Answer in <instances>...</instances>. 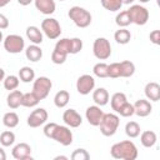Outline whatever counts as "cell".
Segmentation results:
<instances>
[{"label":"cell","instance_id":"cell-25","mask_svg":"<svg viewBox=\"0 0 160 160\" xmlns=\"http://www.w3.org/2000/svg\"><path fill=\"white\" fill-rule=\"evenodd\" d=\"M2 124L9 128V129H14L19 125V115L14 111H8L4 114L2 116Z\"/></svg>","mask_w":160,"mask_h":160},{"label":"cell","instance_id":"cell-34","mask_svg":"<svg viewBox=\"0 0 160 160\" xmlns=\"http://www.w3.org/2000/svg\"><path fill=\"white\" fill-rule=\"evenodd\" d=\"M15 142V134L10 130L2 131L0 134V144L2 146H11Z\"/></svg>","mask_w":160,"mask_h":160},{"label":"cell","instance_id":"cell-22","mask_svg":"<svg viewBox=\"0 0 160 160\" xmlns=\"http://www.w3.org/2000/svg\"><path fill=\"white\" fill-rule=\"evenodd\" d=\"M21 98H22V92L20 90H12L10 91V94L6 98V104L10 109H18L19 106H21Z\"/></svg>","mask_w":160,"mask_h":160},{"label":"cell","instance_id":"cell-49","mask_svg":"<svg viewBox=\"0 0 160 160\" xmlns=\"http://www.w3.org/2000/svg\"><path fill=\"white\" fill-rule=\"evenodd\" d=\"M59 159H64V160H66L68 156H62V155H61V156H55V160H59Z\"/></svg>","mask_w":160,"mask_h":160},{"label":"cell","instance_id":"cell-42","mask_svg":"<svg viewBox=\"0 0 160 160\" xmlns=\"http://www.w3.org/2000/svg\"><path fill=\"white\" fill-rule=\"evenodd\" d=\"M149 39L154 45H159L160 44V31L159 30H152L149 35Z\"/></svg>","mask_w":160,"mask_h":160},{"label":"cell","instance_id":"cell-39","mask_svg":"<svg viewBox=\"0 0 160 160\" xmlns=\"http://www.w3.org/2000/svg\"><path fill=\"white\" fill-rule=\"evenodd\" d=\"M70 159L71 160H89L90 159V154L85 149H76L70 155Z\"/></svg>","mask_w":160,"mask_h":160},{"label":"cell","instance_id":"cell-10","mask_svg":"<svg viewBox=\"0 0 160 160\" xmlns=\"http://www.w3.org/2000/svg\"><path fill=\"white\" fill-rule=\"evenodd\" d=\"M95 88V79L94 76L89 74L80 75L76 80V90L81 95H88L90 94Z\"/></svg>","mask_w":160,"mask_h":160},{"label":"cell","instance_id":"cell-29","mask_svg":"<svg viewBox=\"0 0 160 160\" xmlns=\"http://www.w3.org/2000/svg\"><path fill=\"white\" fill-rule=\"evenodd\" d=\"M55 50L65 54V55H69L71 54V39H68V38H64V39H60L56 41L55 44Z\"/></svg>","mask_w":160,"mask_h":160},{"label":"cell","instance_id":"cell-48","mask_svg":"<svg viewBox=\"0 0 160 160\" xmlns=\"http://www.w3.org/2000/svg\"><path fill=\"white\" fill-rule=\"evenodd\" d=\"M4 78H5V70L0 68V81H2V80H4Z\"/></svg>","mask_w":160,"mask_h":160},{"label":"cell","instance_id":"cell-51","mask_svg":"<svg viewBox=\"0 0 160 160\" xmlns=\"http://www.w3.org/2000/svg\"><path fill=\"white\" fill-rule=\"evenodd\" d=\"M139 1H140V2H142V4H145V2H149L150 0H139Z\"/></svg>","mask_w":160,"mask_h":160},{"label":"cell","instance_id":"cell-12","mask_svg":"<svg viewBox=\"0 0 160 160\" xmlns=\"http://www.w3.org/2000/svg\"><path fill=\"white\" fill-rule=\"evenodd\" d=\"M102 115H104V111L101 110V106H98V105H90L85 111V118L88 122L92 126H99L102 119Z\"/></svg>","mask_w":160,"mask_h":160},{"label":"cell","instance_id":"cell-35","mask_svg":"<svg viewBox=\"0 0 160 160\" xmlns=\"http://www.w3.org/2000/svg\"><path fill=\"white\" fill-rule=\"evenodd\" d=\"M100 2L108 11H119L122 6V2L120 0H100Z\"/></svg>","mask_w":160,"mask_h":160},{"label":"cell","instance_id":"cell-26","mask_svg":"<svg viewBox=\"0 0 160 160\" xmlns=\"http://www.w3.org/2000/svg\"><path fill=\"white\" fill-rule=\"evenodd\" d=\"M39 102H40L39 98H38L32 91L22 94V98H21V106H25V108H35Z\"/></svg>","mask_w":160,"mask_h":160},{"label":"cell","instance_id":"cell-4","mask_svg":"<svg viewBox=\"0 0 160 160\" xmlns=\"http://www.w3.org/2000/svg\"><path fill=\"white\" fill-rule=\"evenodd\" d=\"M120 125V119L116 114H112V112H108L102 115V119L99 124V128H100V132L104 135V136H112L118 128Z\"/></svg>","mask_w":160,"mask_h":160},{"label":"cell","instance_id":"cell-33","mask_svg":"<svg viewBox=\"0 0 160 160\" xmlns=\"http://www.w3.org/2000/svg\"><path fill=\"white\" fill-rule=\"evenodd\" d=\"M115 22L119 28H126L131 24V19H130V15L128 12V10H124V11H120L116 18H115Z\"/></svg>","mask_w":160,"mask_h":160},{"label":"cell","instance_id":"cell-38","mask_svg":"<svg viewBox=\"0 0 160 160\" xmlns=\"http://www.w3.org/2000/svg\"><path fill=\"white\" fill-rule=\"evenodd\" d=\"M108 78H111V79L121 78L120 62H111L108 65Z\"/></svg>","mask_w":160,"mask_h":160},{"label":"cell","instance_id":"cell-41","mask_svg":"<svg viewBox=\"0 0 160 160\" xmlns=\"http://www.w3.org/2000/svg\"><path fill=\"white\" fill-rule=\"evenodd\" d=\"M81 49H82V40L79 38H72L71 39V54L75 55L80 52Z\"/></svg>","mask_w":160,"mask_h":160},{"label":"cell","instance_id":"cell-11","mask_svg":"<svg viewBox=\"0 0 160 160\" xmlns=\"http://www.w3.org/2000/svg\"><path fill=\"white\" fill-rule=\"evenodd\" d=\"M48 111L44 108H36L35 110H32L30 112V115L28 116V125L30 128H39L41 125H44L48 120Z\"/></svg>","mask_w":160,"mask_h":160},{"label":"cell","instance_id":"cell-37","mask_svg":"<svg viewBox=\"0 0 160 160\" xmlns=\"http://www.w3.org/2000/svg\"><path fill=\"white\" fill-rule=\"evenodd\" d=\"M116 112H118L120 116H122V118H130V116L134 115V105L130 104L129 101H126V102H124V104L118 109Z\"/></svg>","mask_w":160,"mask_h":160},{"label":"cell","instance_id":"cell-47","mask_svg":"<svg viewBox=\"0 0 160 160\" xmlns=\"http://www.w3.org/2000/svg\"><path fill=\"white\" fill-rule=\"evenodd\" d=\"M121 2H122V5H130V4H132L135 0H120Z\"/></svg>","mask_w":160,"mask_h":160},{"label":"cell","instance_id":"cell-46","mask_svg":"<svg viewBox=\"0 0 160 160\" xmlns=\"http://www.w3.org/2000/svg\"><path fill=\"white\" fill-rule=\"evenodd\" d=\"M11 0H0V8H4V6H6L9 2H10Z\"/></svg>","mask_w":160,"mask_h":160},{"label":"cell","instance_id":"cell-24","mask_svg":"<svg viewBox=\"0 0 160 160\" xmlns=\"http://www.w3.org/2000/svg\"><path fill=\"white\" fill-rule=\"evenodd\" d=\"M114 39H115V41H116L118 44L125 45V44L130 42V40H131V32H130L126 28H120L119 30L115 31Z\"/></svg>","mask_w":160,"mask_h":160},{"label":"cell","instance_id":"cell-9","mask_svg":"<svg viewBox=\"0 0 160 160\" xmlns=\"http://www.w3.org/2000/svg\"><path fill=\"white\" fill-rule=\"evenodd\" d=\"M128 12L130 15L131 24H136V25L142 26L149 20V10L141 5H131L128 9Z\"/></svg>","mask_w":160,"mask_h":160},{"label":"cell","instance_id":"cell-52","mask_svg":"<svg viewBox=\"0 0 160 160\" xmlns=\"http://www.w3.org/2000/svg\"><path fill=\"white\" fill-rule=\"evenodd\" d=\"M59 1H65V0H59Z\"/></svg>","mask_w":160,"mask_h":160},{"label":"cell","instance_id":"cell-19","mask_svg":"<svg viewBox=\"0 0 160 160\" xmlns=\"http://www.w3.org/2000/svg\"><path fill=\"white\" fill-rule=\"evenodd\" d=\"M25 56H26L28 60H30V61H32V62H36V61H39V60L42 58V50H41V48H40L39 45L31 44V45H29V46L26 48V50H25Z\"/></svg>","mask_w":160,"mask_h":160},{"label":"cell","instance_id":"cell-8","mask_svg":"<svg viewBox=\"0 0 160 160\" xmlns=\"http://www.w3.org/2000/svg\"><path fill=\"white\" fill-rule=\"evenodd\" d=\"M4 49L10 54H19L25 49V40L18 34H10L4 39Z\"/></svg>","mask_w":160,"mask_h":160},{"label":"cell","instance_id":"cell-50","mask_svg":"<svg viewBox=\"0 0 160 160\" xmlns=\"http://www.w3.org/2000/svg\"><path fill=\"white\" fill-rule=\"evenodd\" d=\"M1 41H4V36H2V31L0 30V42H1Z\"/></svg>","mask_w":160,"mask_h":160},{"label":"cell","instance_id":"cell-2","mask_svg":"<svg viewBox=\"0 0 160 160\" xmlns=\"http://www.w3.org/2000/svg\"><path fill=\"white\" fill-rule=\"evenodd\" d=\"M110 154L114 159L120 160H135L138 158V148L130 140H124L114 144L110 149Z\"/></svg>","mask_w":160,"mask_h":160},{"label":"cell","instance_id":"cell-18","mask_svg":"<svg viewBox=\"0 0 160 160\" xmlns=\"http://www.w3.org/2000/svg\"><path fill=\"white\" fill-rule=\"evenodd\" d=\"M109 92L105 88H98L92 90V100L98 106H105L109 102Z\"/></svg>","mask_w":160,"mask_h":160},{"label":"cell","instance_id":"cell-30","mask_svg":"<svg viewBox=\"0 0 160 160\" xmlns=\"http://www.w3.org/2000/svg\"><path fill=\"white\" fill-rule=\"evenodd\" d=\"M120 71L121 78H130L135 74V65L130 60H124L120 62Z\"/></svg>","mask_w":160,"mask_h":160},{"label":"cell","instance_id":"cell-23","mask_svg":"<svg viewBox=\"0 0 160 160\" xmlns=\"http://www.w3.org/2000/svg\"><path fill=\"white\" fill-rule=\"evenodd\" d=\"M69 100H70V94H69V91H66V90H60V91H58V92L55 94V96H54V104H55V106L59 108V109L65 108V106L69 104Z\"/></svg>","mask_w":160,"mask_h":160},{"label":"cell","instance_id":"cell-3","mask_svg":"<svg viewBox=\"0 0 160 160\" xmlns=\"http://www.w3.org/2000/svg\"><path fill=\"white\" fill-rule=\"evenodd\" d=\"M68 16L70 18V20H72V22L78 28H81V29L88 28L91 24V19H92L91 14L86 9L78 5L70 8V10L68 11Z\"/></svg>","mask_w":160,"mask_h":160},{"label":"cell","instance_id":"cell-15","mask_svg":"<svg viewBox=\"0 0 160 160\" xmlns=\"http://www.w3.org/2000/svg\"><path fill=\"white\" fill-rule=\"evenodd\" d=\"M132 105H134V114H136L140 118H145V116L150 115L152 111V105L146 99H139Z\"/></svg>","mask_w":160,"mask_h":160},{"label":"cell","instance_id":"cell-14","mask_svg":"<svg viewBox=\"0 0 160 160\" xmlns=\"http://www.w3.org/2000/svg\"><path fill=\"white\" fill-rule=\"evenodd\" d=\"M62 120H64L65 125L69 128H79L82 124V118L75 109L65 110L62 114Z\"/></svg>","mask_w":160,"mask_h":160},{"label":"cell","instance_id":"cell-7","mask_svg":"<svg viewBox=\"0 0 160 160\" xmlns=\"http://www.w3.org/2000/svg\"><path fill=\"white\" fill-rule=\"evenodd\" d=\"M41 31L50 40H55L61 35V26L54 18H46L41 21Z\"/></svg>","mask_w":160,"mask_h":160},{"label":"cell","instance_id":"cell-1","mask_svg":"<svg viewBox=\"0 0 160 160\" xmlns=\"http://www.w3.org/2000/svg\"><path fill=\"white\" fill-rule=\"evenodd\" d=\"M44 135L49 139L55 140L56 142L61 144L62 146H69L72 144V132L69 126L59 125L56 122H49L44 126Z\"/></svg>","mask_w":160,"mask_h":160},{"label":"cell","instance_id":"cell-5","mask_svg":"<svg viewBox=\"0 0 160 160\" xmlns=\"http://www.w3.org/2000/svg\"><path fill=\"white\" fill-rule=\"evenodd\" d=\"M94 56L99 60H106L111 55V45L106 38H98L92 44Z\"/></svg>","mask_w":160,"mask_h":160},{"label":"cell","instance_id":"cell-45","mask_svg":"<svg viewBox=\"0 0 160 160\" xmlns=\"http://www.w3.org/2000/svg\"><path fill=\"white\" fill-rule=\"evenodd\" d=\"M6 159V154H5V150L2 148H0V160H5Z\"/></svg>","mask_w":160,"mask_h":160},{"label":"cell","instance_id":"cell-40","mask_svg":"<svg viewBox=\"0 0 160 160\" xmlns=\"http://www.w3.org/2000/svg\"><path fill=\"white\" fill-rule=\"evenodd\" d=\"M66 58H68V55H65V54H62V52H60V51H58V50H52V52H51V61L54 62V64H56V65H61V64H64L65 61H66Z\"/></svg>","mask_w":160,"mask_h":160},{"label":"cell","instance_id":"cell-20","mask_svg":"<svg viewBox=\"0 0 160 160\" xmlns=\"http://www.w3.org/2000/svg\"><path fill=\"white\" fill-rule=\"evenodd\" d=\"M26 38L32 42V44H36V45H40L42 42V31L38 28V26H28L26 28Z\"/></svg>","mask_w":160,"mask_h":160},{"label":"cell","instance_id":"cell-43","mask_svg":"<svg viewBox=\"0 0 160 160\" xmlns=\"http://www.w3.org/2000/svg\"><path fill=\"white\" fill-rule=\"evenodd\" d=\"M9 28V19L0 12V30H5Z\"/></svg>","mask_w":160,"mask_h":160},{"label":"cell","instance_id":"cell-27","mask_svg":"<svg viewBox=\"0 0 160 160\" xmlns=\"http://www.w3.org/2000/svg\"><path fill=\"white\" fill-rule=\"evenodd\" d=\"M19 79L22 82H31L35 79V71L30 66H22L19 70Z\"/></svg>","mask_w":160,"mask_h":160},{"label":"cell","instance_id":"cell-36","mask_svg":"<svg viewBox=\"0 0 160 160\" xmlns=\"http://www.w3.org/2000/svg\"><path fill=\"white\" fill-rule=\"evenodd\" d=\"M92 72L96 78H108V64L105 62H98L92 68Z\"/></svg>","mask_w":160,"mask_h":160},{"label":"cell","instance_id":"cell-16","mask_svg":"<svg viewBox=\"0 0 160 160\" xmlns=\"http://www.w3.org/2000/svg\"><path fill=\"white\" fill-rule=\"evenodd\" d=\"M145 96L150 101H159L160 100V85L155 81H150L145 85L144 89Z\"/></svg>","mask_w":160,"mask_h":160},{"label":"cell","instance_id":"cell-32","mask_svg":"<svg viewBox=\"0 0 160 160\" xmlns=\"http://www.w3.org/2000/svg\"><path fill=\"white\" fill-rule=\"evenodd\" d=\"M125 134L134 139V138H138L140 135V125L136 122V121H129L126 122L125 125Z\"/></svg>","mask_w":160,"mask_h":160},{"label":"cell","instance_id":"cell-31","mask_svg":"<svg viewBox=\"0 0 160 160\" xmlns=\"http://www.w3.org/2000/svg\"><path fill=\"white\" fill-rule=\"evenodd\" d=\"M2 82H4V88H5V90H15V89H18V86H19V82H20V79H19V76H16V75H8V76H5L4 78V80H2Z\"/></svg>","mask_w":160,"mask_h":160},{"label":"cell","instance_id":"cell-21","mask_svg":"<svg viewBox=\"0 0 160 160\" xmlns=\"http://www.w3.org/2000/svg\"><path fill=\"white\" fill-rule=\"evenodd\" d=\"M158 136L152 130H145L140 135V142L144 148H152L156 144Z\"/></svg>","mask_w":160,"mask_h":160},{"label":"cell","instance_id":"cell-6","mask_svg":"<svg viewBox=\"0 0 160 160\" xmlns=\"http://www.w3.org/2000/svg\"><path fill=\"white\" fill-rule=\"evenodd\" d=\"M52 88V82L49 78L46 76H39L36 79H34V82H32V92L39 98V100H44L50 90Z\"/></svg>","mask_w":160,"mask_h":160},{"label":"cell","instance_id":"cell-44","mask_svg":"<svg viewBox=\"0 0 160 160\" xmlns=\"http://www.w3.org/2000/svg\"><path fill=\"white\" fill-rule=\"evenodd\" d=\"M34 0H18V2L20 4V5H22V6H28L29 4H31Z\"/></svg>","mask_w":160,"mask_h":160},{"label":"cell","instance_id":"cell-17","mask_svg":"<svg viewBox=\"0 0 160 160\" xmlns=\"http://www.w3.org/2000/svg\"><path fill=\"white\" fill-rule=\"evenodd\" d=\"M35 8L44 15H51L55 12L56 4L55 0H34Z\"/></svg>","mask_w":160,"mask_h":160},{"label":"cell","instance_id":"cell-28","mask_svg":"<svg viewBox=\"0 0 160 160\" xmlns=\"http://www.w3.org/2000/svg\"><path fill=\"white\" fill-rule=\"evenodd\" d=\"M126 101H128V98H126V95H125L124 92H115V94H112V96H111V99H110L111 109L116 112L118 109H119L124 102H126Z\"/></svg>","mask_w":160,"mask_h":160},{"label":"cell","instance_id":"cell-13","mask_svg":"<svg viewBox=\"0 0 160 160\" xmlns=\"http://www.w3.org/2000/svg\"><path fill=\"white\" fill-rule=\"evenodd\" d=\"M11 155L14 159L16 160H31V146L28 144V142H20V144H16L14 148H12V151H11Z\"/></svg>","mask_w":160,"mask_h":160}]
</instances>
